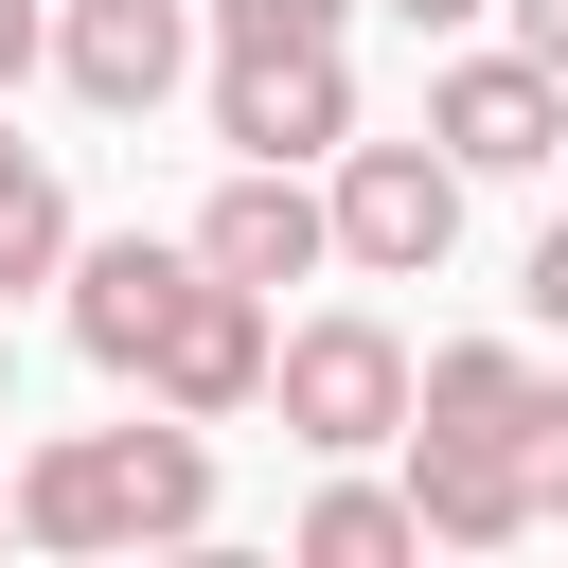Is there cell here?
<instances>
[{
  "label": "cell",
  "instance_id": "6da1fadb",
  "mask_svg": "<svg viewBox=\"0 0 568 568\" xmlns=\"http://www.w3.org/2000/svg\"><path fill=\"white\" fill-rule=\"evenodd\" d=\"M0 497H18V550H178V532H213V426H178V408L53 426Z\"/></svg>",
  "mask_w": 568,
  "mask_h": 568
},
{
  "label": "cell",
  "instance_id": "7a4b0ae2",
  "mask_svg": "<svg viewBox=\"0 0 568 568\" xmlns=\"http://www.w3.org/2000/svg\"><path fill=\"white\" fill-rule=\"evenodd\" d=\"M266 408L302 462H373L408 426V337L373 302H320V320H266Z\"/></svg>",
  "mask_w": 568,
  "mask_h": 568
},
{
  "label": "cell",
  "instance_id": "3957f363",
  "mask_svg": "<svg viewBox=\"0 0 568 568\" xmlns=\"http://www.w3.org/2000/svg\"><path fill=\"white\" fill-rule=\"evenodd\" d=\"M462 195H479V178H462L444 142H337V160H320V231H337L355 284H444Z\"/></svg>",
  "mask_w": 568,
  "mask_h": 568
},
{
  "label": "cell",
  "instance_id": "277c9868",
  "mask_svg": "<svg viewBox=\"0 0 568 568\" xmlns=\"http://www.w3.org/2000/svg\"><path fill=\"white\" fill-rule=\"evenodd\" d=\"M213 284H248V302H284V284H320L337 266V231H320V178L302 160H231L213 195H195V231H178Z\"/></svg>",
  "mask_w": 568,
  "mask_h": 568
},
{
  "label": "cell",
  "instance_id": "5b68a950",
  "mask_svg": "<svg viewBox=\"0 0 568 568\" xmlns=\"http://www.w3.org/2000/svg\"><path fill=\"white\" fill-rule=\"evenodd\" d=\"M124 390H142V408H178V426H248V408H266V302L195 266V284H178V320L142 337V373H124Z\"/></svg>",
  "mask_w": 568,
  "mask_h": 568
},
{
  "label": "cell",
  "instance_id": "8992f818",
  "mask_svg": "<svg viewBox=\"0 0 568 568\" xmlns=\"http://www.w3.org/2000/svg\"><path fill=\"white\" fill-rule=\"evenodd\" d=\"M426 142L462 160V178H532V160H568V89L497 36V53H444L426 71Z\"/></svg>",
  "mask_w": 568,
  "mask_h": 568
},
{
  "label": "cell",
  "instance_id": "52a82bcc",
  "mask_svg": "<svg viewBox=\"0 0 568 568\" xmlns=\"http://www.w3.org/2000/svg\"><path fill=\"white\" fill-rule=\"evenodd\" d=\"M213 142L320 178V160L355 142V71H337V36H320V53H213Z\"/></svg>",
  "mask_w": 568,
  "mask_h": 568
},
{
  "label": "cell",
  "instance_id": "ba28073f",
  "mask_svg": "<svg viewBox=\"0 0 568 568\" xmlns=\"http://www.w3.org/2000/svg\"><path fill=\"white\" fill-rule=\"evenodd\" d=\"M36 71H71V106H106V124H142L195 71V0H53V53Z\"/></svg>",
  "mask_w": 568,
  "mask_h": 568
},
{
  "label": "cell",
  "instance_id": "9c48e42d",
  "mask_svg": "<svg viewBox=\"0 0 568 568\" xmlns=\"http://www.w3.org/2000/svg\"><path fill=\"white\" fill-rule=\"evenodd\" d=\"M53 284H71V355L124 390V373H142V337L178 320V284H195V248H178V231H106V248L71 231V266H53Z\"/></svg>",
  "mask_w": 568,
  "mask_h": 568
},
{
  "label": "cell",
  "instance_id": "30bf717a",
  "mask_svg": "<svg viewBox=\"0 0 568 568\" xmlns=\"http://www.w3.org/2000/svg\"><path fill=\"white\" fill-rule=\"evenodd\" d=\"M390 444H408V479H390V497H408V532H426V550H515V532H532L515 444H462V426H390Z\"/></svg>",
  "mask_w": 568,
  "mask_h": 568
},
{
  "label": "cell",
  "instance_id": "8fae6325",
  "mask_svg": "<svg viewBox=\"0 0 568 568\" xmlns=\"http://www.w3.org/2000/svg\"><path fill=\"white\" fill-rule=\"evenodd\" d=\"M515 390H532V355H515V337H444V355L408 373V426H462V444H515Z\"/></svg>",
  "mask_w": 568,
  "mask_h": 568
},
{
  "label": "cell",
  "instance_id": "7c38bea8",
  "mask_svg": "<svg viewBox=\"0 0 568 568\" xmlns=\"http://www.w3.org/2000/svg\"><path fill=\"white\" fill-rule=\"evenodd\" d=\"M53 266H71V178H53V160H36L18 124H0V320H18V302L53 284Z\"/></svg>",
  "mask_w": 568,
  "mask_h": 568
},
{
  "label": "cell",
  "instance_id": "4fadbf2b",
  "mask_svg": "<svg viewBox=\"0 0 568 568\" xmlns=\"http://www.w3.org/2000/svg\"><path fill=\"white\" fill-rule=\"evenodd\" d=\"M302 550H320V568H390V550H426V532H408L390 479H320V497H302Z\"/></svg>",
  "mask_w": 568,
  "mask_h": 568
},
{
  "label": "cell",
  "instance_id": "5bb4252c",
  "mask_svg": "<svg viewBox=\"0 0 568 568\" xmlns=\"http://www.w3.org/2000/svg\"><path fill=\"white\" fill-rule=\"evenodd\" d=\"M355 36V0H195V53H320Z\"/></svg>",
  "mask_w": 568,
  "mask_h": 568
},
{
  "label": "cell",
  "instance_id": "9a60e30c",
  "mask_svg": "<svg viewBox=\"0 0 568 568\" xmlns=\"http://www.w3.org/2000/svg\"><path fill=\"white\" fill-rule=\"evenodd\" d=\"M515 479H532V532H550V515H568V373L515 390Z\"/></svg>",
  "mask_w": 568,
  "mask_h": 568
},
{
  "label": "cell",
  "instance_id": "2e32d148",
  "mask_svg": "<svg viewBox=\"0 0 568 568\" xmlns=\"http://www.w3.org/2000/svg\"><path fill=\"white\" fill-rule=\"evenodd\" d=\"M515 302H532V320H550V337H568V213H550V231H532V266H515Z\"/></svg>",
  "mask_w": 568,
  "mask_h": 568
},
{
  "label": "cell",
  "instance_id": "e0dca14e",
  "mask_svg": "<svg viewBox=\"0 0 568 568\" xmlns=\"http://www.w3.org/2000/svg\"><path fill=\"white\" fill-rule=\"evenodd\" d=\"M497 18H515V53H532V71L568 89V0H497Z\"/></svg>",
  "mask_w": 568,
  "mask_h": 568
},
{
  "label": "cell",
  "instance_id": "ac0fdd59",
  "mask_svg": "<svg viewBox=\"0 0 568 568\" xmlns=\"http://www.w3.org/2000/svg\"><path fill=\"white\" fill-rule=\"evenodd\" d=\"M36 53H53V0H0V89H18Z\"/></svg>",
  "mask_w": 568,
  "mask_h": 568
},
{
  "label": "cell",
  "instance_id": "d6986e66",
  "mask_svg": "<svg viewBox=\"0 0 568 568\" xmlns=\"http://www.w3.org/2000/svg\"><path fill=\"white\" fill-rule=\"evenodd\" d=\"M390 18H408V36H479L497 0H390Z\"/></svg>",
  "mask_w": 568,
  "mask_h": 568
},
{
  "label": "cell",
  "instance_id": "ffe728a7",
  "mask_svg": "<svg viewBox=\"0 0 568 568\" xmlns=\"http://www.w3.org/2000/svg\"><path fill=\"white\" fill-rule=\"evenodd\" d=\"M0 408H18V320H0Z\"/></svg>",
  "mask_w": 568,
  "mask_h": 568
},
{
  "label": "cell",
  "instance_id": "44dd1931",
  "mask_svg": "<svg viewBox=\"0 0 568 568\" xmlns=\"http://www.w3.org/2000/svg\"><path fill=\"white\" fill-rule=\"evenodd\" d=\"M0 532H18V497H0Z\"/></svg>",
  "mask_w": 568,
  "mask_h": 568
},
{
  "label": "cell",
  "instance_id": "7402d4cb",
  "mask_svg": "<svg viewBox=\"0 0 568 568\" xmlns=\"http://www.w3.org/2000/svg\"><path fill=\"white\" fill-rule=\"evenodd\" d=\"M550 532H568V515H550Z\"/></svg>",
  "mask_w": 568,
  "mask_h": 568
}]
</instances>
